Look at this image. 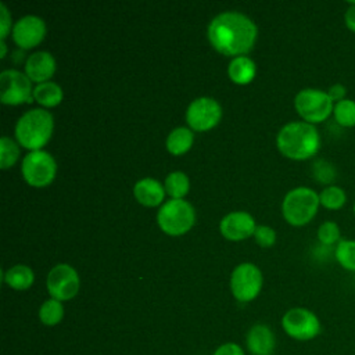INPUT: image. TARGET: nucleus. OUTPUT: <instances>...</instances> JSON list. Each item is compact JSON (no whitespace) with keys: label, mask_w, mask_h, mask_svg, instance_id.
Instances as JSON below:
<instances>
[{"label":"nucleus","mask_w":355,"mask_h":355,"mask_svg":"<svg viewBox=\"0 0 355 355\" xmlns=\"http://www.w3.org/2000/svg\"><path fill=\"white\" fill-rule=\"evenodd\" d=\"M257 25L240 11H223L215 15L207 29L209 43L226 55H245L257 40Z\"/></svg>","instance_id":"1"},{"label":"nucleus","mask_w":355,"mask_h":355,"mask_svg":"<svg viewBox=\"0 0 355 355\" xmlns=\"http://www.w3.org/2000/svg\"><path fill=\"white\" fill-rule=\"evenodd\" d=\"M279 151L291 159L304 161L320 148V135L315 125L305 121H291L280 128L276 136Z\"/></svg>","instance_id":"2"},{"label":"nucleus","mask_w":355,"mask_h":355,"mask_svg":"<svg viewBox=\"0 0 355 355\" xmlns=\"http://www.w3.org/2000/svg\"><path fill=\"white\" fill-rule=\"evenodd\" d=\"M54 119L51 112L44 108H31L25 111L15 123V137L18 143L32 150H42V147L51 137Z\"/></svg>","instance_id":"3"},{"label":"nucleus","mask_w":355,"mask_h":355,"mask_svg":"<svg viewBox=\"0 0 355 355\" xmlns=\"http://www.w3.org/2000/svg\"><path fill=\"white\" fill-rule=\"evenodd\" d=\"M319 205V193L308 186H298L286 193L282 201V212L290 225L304 226L315 218Z\"/></svg>","instance_id":"4"},{"label":"nucleus","mask_w":355,"mask_h":355,"mask_svg":"<svg viewBox=\"0 0 355 355\" xmlns=\"http://www.w3.org/2000/svg\"><path fill=\"white\" fill-rule=\"evenodd\" d=\"M294 107L302 121L316 125L333 115L334 101L327 94V90L305 87L295 94Z\"/></svg>","instance_id":"5"},{"label":"nucleus","mask_w":355,"mask_h":355,"mask_svg":"<svg viewBox=\"0 0 355 355\" xmlns=\"http://www.w3.org/2000/svg\"><path fill=\"white\" fill-rule=\"evenodd\" d=\"M196 220L193 205L183 198L165 201L157 212L158 226L171 236H180L191 229Z\"/></svg>","instance_id":"6"},{"label":"nucleus","mask_w":355,"mask_h":355,"mask_svg":"<svg viewBox=\"0 0 355 355\" xmlns=\"http://www.w3.org/2000/svg\"><path fill=\"white\" fill-rule=\"evenodd\" d=\"M21 172L31 186L43 187L53 182L57 172V164L49 151L32 150L22 158Z\"/></svg>","instance_id":"7"},{"label":"nucleus","mask_w":355,"mask_h":355,"mask_svg":"<svg viewBox=\"0 0 355 355\" xmlns=\"http://www.w3.org/2000/svg\"><path fill=\"white\" fill-rule=\"evenodd\" d=\"M282 327L288 337L298 341L313 340L322 330V324L316 313L302 306L288 309L282 318Z\"/></svg>","instance_id":"8"},{"label":"nucleus","mask_w":355,"mask_h":355,"mask_svg":"<svg viewBox=\"0 0 355 355\" xmlns=\"http://www.w3.org/2000/svg\"><path fill=\"white\" fill-rule=\"evenodd\" d=\"M262 273L255 263H239L230 275V290L241 302L252 301L261 291Z\"/></svg>","instance_id":"9"},{"label":"nucleus","mask_w":355,"mask_h":355,"mask_svg":"<svg viewBox=\"0 0 355 355\" xmlns=\"http://www.w3.org/2000/svg\"><path fill=\"white\" fill-rule=\"evenodd\" d=\"M33 98L32 80L18 69H4L0 73V100L3 104L17 105Z\"/></svg>","instance_id":"10"},{"label":"nucleus","mask_w":355,"mask_h":355,"mask_svg":"<svg viewBox=\"0 0 355 355\" xmlns=\"http://www.w3.org/2000/svg\"><path fill=\"white\" fill-rule=\"evenodd\" d=\"M46 286L51 298L67 301L78 294L80 280L73 266L68 263H57L50 269Z\"/></svg>","instance_id":"11"},{"label":"nucleus","mask_w":355,"mask_h":355,"mask_svg":"<svg viewBox=\"0 0 355 355\" xmlns=\"http://www.w3.org/2000/svg\"><path fill=\"white\" fill-rule=\"evenodd\" d=\"M220 116V104L208 96L194 98L186 110V122L193 130H208L219 122Z\"/></svg>","instance_id":"12"},{"label":"nucleus","mask_w":355,"mask_h":355,"mask_svg":"<svg viewBox=\"0 0 355 355\" xmlns=\"http://www.w3.org/2000/svg\"><path fill=\"white\" fill-rule=\"evenodd\" d=\"M14 42L22 49H31L39 44L46 35V22L39 15L28 14L14 22L12 29Z\"/></svg>","instance_id":"13"},{"label":"nucleus","mask_w":355,"mask_h":355,"mask_svg":"<svg viewBox=\"0 0 355 355\" xmlns=\"http://www.w3.org/2000/svg\"><path fill=\"white\" fill-rule=\"evenodd\" d=\"M255 226L257 225L252 215L245 211H232L219 222L222 236L229 240H241L254 234Z\"/></svg>","instance_id":"14"},{"label":"nucleus","mask_w":355,"mask_h":355,"mask_svg":"<svg viewBox=\"0 0 355 355\" xmlns=\"http://www.w3.org/2000/svg\"><path fill=\"white\" fill-rule=\"evenodd\" d=\"M55 72V58L46 50H39L28 55L25 61V73L32 82H47Z\"/></svg>","instance_id":"15"},{"label":"nucleus","mask_w":355,"mask_h":355,"mask_svg":"<svg viewBox=\"0 0 355 355\" xmlns=\"http://www.w3.org/2000/svg\"><path fill=\"white\" fill-rule=\"evenodd\" d=\"M276 345L275 334L266 324H254L247 333V348L252 355H272Z\"/></svg>","instance_id":"16"},{"label":"nucleus","mask_w":355,"mask_h":355,"mask_svg":"<svg viewBox=\"0 0 355 355\" xmlns=\"http://www.w3.org/2000/svg\"><path fill=\"white\" fill-rule=\"evenodd\" d=\"M136 200L146 207H155L162 202L165 187L153 178H141L133 186Z\"/></svg>","instance_id":"17"},{"label":"nucleus","mask_w":355,"mask_h":355,"mask_svg":"<svg viewBox=\"0 0 355 355\" xmlns=\"http://www.w3.org/2000/svg\"><path fill=\"white\" fill-rule=\"evenodd\" d=\"M1 279L14 290H26L33 284L35 273L24 263H17L7 270H1Z\"/></svg>","instance_id":"18"},{"label":"nucleus","mask_w":355,"mask_h":355,"mask_svg":"<svg viewBox=\"0 0 355 355\" xmlns=\"http://www.w3.org/2000/svg\"><path fill=\"white\" fill-rule=\"evenodd\" d=\"M257 67L255 62L247 55H237L233 57L227 65L229 78L240 85L248 83L255 76Z\"/></svg>","instance_id":"19"},{"label":"nucleus","mask_w":355,"mask_h":355,"mask_svg":"<svg viewBox=\"0 0 355 355\" xmlns=\"http://www.w3.org/2000/svg\"><path fill=\"white\" fill-rule=\"evenodd\" d=\"M193 140H194V135L190 128L178 126L169 132V135L166 136L165 144L169 153L179 155L186 153L191 147Z\"/></svg>","instance_id":"20"},{"label":"nucleus","mask_w":355,"mask_h":355,"mask_svg":"<svg viewBox=\"0 0 355 355\" xmlns=\"http://www.w3.org/2000/svg\"><path fill=\"white\" fill-rule=\"evenodd\" d=\"M33 98L43 107H54L62 100V89L53 80L37 83L33 87Z\"/></svg>","instance_id":"21"},{"label":"nucleus","mask_w":355,"mask_h":355,"mask_svg":"<svg viewBox=\"0 0 355 355\" xmlns=\"http://www.w3.org/2000/svg\"><path fill=\"white\" fill-rule=\"evenodd\" d=\"M320 205L330 211L341 209L347 202V193L338 184H327L319 193Z\"/></svg>","instance_id":"22"},{"label":"nucleus","mask_w":355,"mask_h":355,"mask_svg":"<svg viewBox=\"0 0 355 355\" xmlns=\"http://www.w3.org/2000/svg\"><path fill=\"white\" fill-rule=\"evenodd\" d=\"M165 193L171 196V198H183L190 189L189 176L182 171H173L165 178Z\"/></svg>","instance_id":"23"},{"label":"nucleus","mask_w":355,"mask_h":355,"mask_svg":"<svg viewBox=\"0 0 355 355\" xmlns=\"http://www.w3.org/2000/svg\"><path fill=\"white\" fill-rule=\"evenodd\" d=\"M334 258L343 269L355 272V240L341 239L334 245Z\"/></svg>","instance_id":"24"},{"label":"nucleus","mask_w":355,"mask_h":355,"mask_svg":"<svg viewBox=\"0 0 355 355\" xmlns=\"http://www.w3.org/2000/svg\"><path fill=\"white\" fill-rule=\"evenodd\" d=\"M64 318V306L55 298L46 300L39 308V319L46 326H55Z\"/></svg>","instance_id":"25"},{"label":"nucleus","mask_w":355,"mask_h":355,"mask_svg":"<svg viewBox=\"0 0 355 355\" xmlns=\"http://www.w3.org/2000/svg\"><path fill=\"white\" fill-rule=\"evenodd\" d=\"M333 116L340 126L354 128L355 126V100L347 97L341 101L334 103Z\"/></svg>","instance_id":"26"},{"label":"nucleus","mask_w":355,"mask_h":355,"mask_svg":"<svg viewBox=\"0 0 355 355\" xmlns=\"http://www.w3.org/2000/svg\"><path fill=\"white\" fill-rule=\"evenodd\" d=\"M19 157V147L15 140L8 136H1L0 139V166L7 169L15 164Z\"/></svg>","instance_id":"27"},{"label":"nucleus","mask_w":355,"mask_h":355,"mask_svg":"<svg viewBox=\"0 0 355 355\" xmlns=\"http://www.w3.org/2000/svg\"><path fill=\"white\" fill-rule=\"evenodd\" d=\"M318 240L323 245H336L341 239V230L334 220H324L319 225L316 232Z\"/></svg>","instance_id":"28"},{"label":"nucleus","mask_w":355,"mask_h":355,"mask_svg":"<svg viewBox=\"0 0 355 355\" xmlns=\"http://www.w3.org/2000/svg\"><path fill=\"white\" fill-rule=\"evenodd\" d=\"M254 237L259 245L270 247L276 241V232L270 226L257 225L255 230H254Z\"/></svg>","instance_id":"29"},{"label":"nucleus","mask_w":355,"mask_h":355,"mask_svg":"<svg viewBox=\"0 0 355 355\" xmlns=\"http://www.w3.org/2000/svg\"><path fill=\"white\" fill-rule=\"evenodd\" d=\"M315 175L319 178L320 182L330 183L336 176V169L331 164L326 161H319L315 164Z\"/></svg>","instance_id":"30"},{"label":"nucleus","mask_w":355,"mask_h":355,"mask_svg":"<svg viewBox=\"0 0 355 355\" xmlns=\"http://www.w3.org/2000/svg\"><path fill=\"white\" fill-rule=\"evenodd\" d=\"M0 26H1L0 40H4V37L8 35L11 29V14L3 1H0Z\"/></svg>","instance_id":"31"},{"label":"nucleus","mask_w":355,"mask_h":355,"mask_svg":"<svg viewBox=\"0 0 355 355\" xmlns=\"http://www.w3.org/2000/svg\"><path fill=\"white\" fill-rule=\"evenodd\" d=\"M214 355H244V351L243 348L236 344V343H226V344H222L219 345Z\"/></svg>","instance_id":"32"},{"label":"nucleus","mask_w":355,"mask_h":355,"mask_svg":"<svg viewBox=\"0 0 355 355\" xmlns=\"http://www.w3.org/2000/svg\"><path fill=\"white\" fill-rule=\"evenodd\" d=\"M327 94L330 96V98L337 103L341 101L344 98H347V87L343 83H333L329 89H327Z\"/></svg>","instance_id":"33"},{"label":"nucleus","mask_w":355,"mask_h":355,"mask_svg":"<svg viewBox=\"0 0 355 355\" xmlns=\"http://www.w3.org/2000/svg\"><path fill=\"white\" fill-rule=\"evenodd\" d=\"M347 10L344 12V24L347 29H349L352 33H355V1L347 3Z\"/></svg>","instance_id":"34"},{"label":"nucleus","mask_w":355,"mask_h":355,"mask_svg":"<svg viewBox=\"0 0 355 355\" xmlns=\"http://www.w3.org/2000/svg\"><path fill=\"white\" fill-rule=\"evenodd\" d=\"M6 53H7L6 42H4V40H0V57H1V58H4V57H6Z\"/></svg>","instance_id":"35"},{"label":"nucleus","mask_w":355,"mask_h":355,"mask_svg":"<svg viewBox=\"0 0 355 355\" xmlns=\"http://www.w3.org/2000/svg\"><path fill=\"white\" fill-rule=\"evenodd\" d=\"M352 212H354V216H355V200H354V204H352Z\"/></svg>","instance_id":"36"}]
</instances>
